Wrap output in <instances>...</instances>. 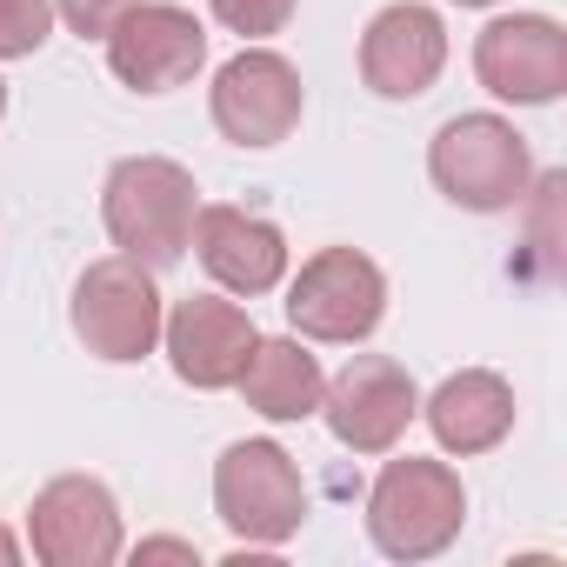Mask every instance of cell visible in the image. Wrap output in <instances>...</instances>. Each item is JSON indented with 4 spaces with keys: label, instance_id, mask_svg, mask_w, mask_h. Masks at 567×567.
I'll use <instances>...</instances> for the list:
<instances>
[{
    "label": "cell",
    "instance_id": "6da1fadb",
    "mask_svg": "<svg viewBox=\"0 0 567 567\" xmlns=\"http://www.w3.org/2000/svg\"><path fill=\"white\" fill-rule=\"evenodd\" d=\"M194 214H200V187L181 161L167 154H127L107 167V187H101V220H107V240L141 260V267H174L194 240Z\"/></svg>",
    "mask_w": 567,
    "mask_h": 567
},
{
    "label": "cell",
    "instance_id": "7a4b0ae2",
    "mask_svg": "<svg viewBox=\"0 0 567 567\" xmlns=\"http://www.w3.org/2000/svg\"><path fill=\"white\" fill-rule=\"evenodd\" d=\"M467 520V487L447 461H388L374 494H368V540L388 560H434L454 547Z\"/></svg>",
    "mask_w": 567,
    "mask_h": 567
},
{
    "label": "cell",
    "instance_id": "3957f363",
    "mask_svg": "<svg viewBox=\"0 0 567 567\" xmlns=\"http://www.w3.org/2000/svg\"><path fill=\"white\" fill-rule=\"evenodd\" d=\"M427 174H434V187L454 207L507 214L534 187V154H527V134H514V121H501V114H454L434 134V147H427Z\"/></svg>",
    "mask_w": 567,
    "mask_h": 567
},
{
    "label": "cell",
    "instance_id": "277c9868",
    "mask_svg": "<svg viewBox=\"0 0 567 567\" xmlns=\"http://www.w3.org/2000/svg\"><path fill=\"white\" fill-rule=\"evenodd\" d=\"M214 514L247 547H280L308 520V481L280 441H234L214 461Z\"/></svg>",
    "mask_w": 567,
    "mask_h": 567
},
{
    "label": "cell",
    "instance_id": "5b68a950",
    "mask_svg": "<svg viewBox=\"0 0 567 567\" xmlns=\"http://www.w3.org/2000/svg\"><path fill=\"white\" fill-rule=\"evenodd\" d=\"M74 334L87 354L127 368V361H147L161 348V321H167V301L154 288V267L127 260V254H107V260H87V274L74 280Z\"/></svg>",
    "mask_w": 567,
    "mask_h": 567
},
{
    "label": "cell",
    "instance_id": "8992f818",
    "mask_svg": "<svg viewBox=\"0 0 567 567\" xmlns=\"http://www.w3.org/2000/svg\"><path fill=\"white\" fill-rule=\"evenodd\" d=\"M280 308H288L295 334L354 348L388 315V274L361 247H321L315 260H301V274L288 280V301Z\"/></svg>",
    "mask_w": 567,
    "mask_h": 567
},
{
    "label": "cell",
    "instance_id": "52a82bcc",
    "mask_svg": "<svg viewBox=\"0 0 567 567\" xmlns=\"http://www.w3.org/2000/svg\"><path fill=\"white\" fill-rule=\"evenodd\" d=\"M207 107H214V127L234 141V147H280L295 127H301V68L274 48H240L234 61H220L214 87H207Z\"/></svg>",
    "mask_w": 567,
    "mask_h": 567
},
{
    "label": "cell",
    "instance_id": "ba28073f",
    "mask_svg": "<svg viewBox=\"0 0 567 567\" xmlns=\"http://www.w3.org/2000/svg\"><path fill=\"white\" fill-rule=\"evenodd\" d=\"M28 547L48 567H114L121 560V501L94 474H61L28 507Z\"/></svg>",
    "mask_w": 567,
    "mask_h": 567
},
{
    "label": "cell",
    "instance_id": "9c48e42d",
    "mask_svg": "<svg viewBox=\"0 0 567 567\" xmlns=\"http://www.w3.org/2000/svg\"><path fill=\"white\" fill-rule=\"evenodd\" d=\"M200 61H207V28L174 0H134L107 34V68L134 94H174L200 74Z\"/></svg>",
    "mask_w": 567,
    "mask_h": 567
},
{
    "label": "cell",
    "instance_id": "30bf717a",
    "mask_svg": "<svg viewBox=\"0 0 567 567\" xmlns=\"http://www.w3.org/2000/svg\"><path fill=\"white\" fill-rule=\"evenodd\" d=\"M474 74L494 101L547 107L567 94V28L547 14H501L474 34Z\"/></svg>",
    "mask_w": 567,
    "mask_h": 567
},
{
    "label": "cell",
    "instance_id": "8fae6325",
    "mask_svg": "<svg viewBox=\"0 0 567 567\" xmlns=\"http://www.w3.org/2000/svg\"><path fill=\"white\" fill-rule=\"evenodd\" d=\"M321 414H328V434L354 454H388L408 421L421 414V388L401 361L388 354H354L328 388H321Z\"/></svg>",
    "mask_w": 567,
    "mask_h": 567
},
{
    "label": "cell",
    "instance_id": "7c38bea8",
    "mask_svg": "<svg viewBox=\"0 0 567 567\" xmlns=\"http://www.w3.org/2000/svg\"><path fill=\"white\" fill-rule=\"evenodd\" d=\"M447 68V28L421 0H394L361 34V81L381 101H421Z\"/></svg>",
    "mask_w": 567,
    "mask_h": 567
},
{
    "label": "cell",
    "instance_id": "4fadbf2b",
    "mask_svg": "<svg viewBox=\"0 0 567 567\" xmlns=\"http://www.w3.org/2000/svg\"><path fill=\"white\" fill-rule=\"evenodd\" d=\"M161 341H167V361H174V374L187 388L220 394V388H234V374H240V361H247V348L260 334H254L247 308H234L220 295H187L161 321Z\"/></svg>",
    "mask_w": 567,
    "mask_h": 567
},
{
    "label": "cell",
    "instance_id": "5bb4252c",
    "mask_svg": "<svg viewBox=\"0 0 567 567\" xmlns=\"http://www.w3.org/2000/svg\"><path fill=\"white\" fill-rule=\"evenodd\" d=\"M187 247L200 254V267L227 295H274L280 274H288V234L274 220H260V214H247V207H227V200L194 214Z\"/></svg>",
    "mask_w": 567,
    "mask_h": 567
},
{
    "label": "cell",
    "instance_id": "9a60e30c",
    "mask_svg": "<svg viewBox=\"0 0 567 567\" xmlns=\"http://www.w3.org/2000/svg\"><path fill=\"white\" fill-rule=\"evenodd\" d=\"M421 414L447 454H487L514 434V388L494 368H461L421 401Z\"/></svg>",
    "mask_w": 567,
    "mask_h": 567
},
{
    "label": "cell",
    "instance_id": "2e32d148",
    "mask_svg": "<svg viewBox=\"0 0 567 567\" xmlns=\"http://www.w3.org/2000/svg\"><path fill=\"white\" fill-rule=\"evenodd\" d=\"M234 388H240V401H247L260 421H308V414H321L328 374H321V361H315L295 334H274V341H254V348H247Z\"/></svg>",
    "mask_w": 567,
    "mask_h": 567
},
{
    "label": "cell",
    "instance_id": "e0dca14e",
    "mask_svg": "<svg viewBox=\"0 0 567 567\" xmlns=\"http://www.w3.org/2000/svg\"><path fill=\"white\" fill-rule=\"evenodd\" d=\"M54 34V0H0V61H28Z\"/></svg>",
    "mask_w": 567,
    "mask_h": 567
},
{
    "label": "cell",
    "instance_id": "ac0fdd59",
    "mask_svg": "<svg viewBox=\"0 0 567 567\" xmlns=\"http://www.w3.org/2000/svg\"><path fill=\"white\" fill-rule=\"evenodd\" d=\"M207 8L240 41H267V34H280V28L295 21V0H207Z\"/></svg>",
    "mask_w": 567,
    "mask_h": 567
},
{
    "label": "cell",
    "instance_id": "d6986e66",
    "mask_svg": "<svg viewBox=\"0 0 567 567\" xmlns=\"http://www.w3.org/2000/svg\"><path fill=\"white\" fill-rule=\"evenodd\" d=\"M127 8H134V0H54V14H61L81 41H107Z\"/></svg>",
    "mask_w": 567,
    "mask_h": 567
},
{
    "label": "cell",
    "instance_id": "ffe728a7",
    "mask_svg": "<svg viewBox=\"0 0 567 567\" xmlns=\"http://www.w3.org/2000/svg\"><path fill=\"white\" fill-rule=\"evenodd\" d=\"M134 560H200V554H194V540H141Z\"/></svg>",
    "mask_w": 567,
    "mask_h": 567
},
{
    "label": "cell",
    "instance_id": "44dd1931",
    "mask_svg": "<svg viewBox=\"0 0 567 567\" xmlns=\"http://www.w3.org/2000/svg\"><path fill=\"white\" fill-rule=\"evenodd\" d=\"M14 560H21V540H14L8 527H0V567H14Z\"/></svg>",
    "mask_w": 567,
    "mask_h": 567
},
{
    "label": "cell",
    "instance_id": "7402d4cb",
    "mask_svg": "<svg viewBox=\"0 0 567 567\" xmlns=\"http://www.w3.org/2000/svg\"><path fill=\"white\" fill-rule=\"evenodd\" d=\"M0 114H8V81H0Z\"/></svg>",
    "mask_w": 567,
    "mask_h": 567
},
{
    "label": "cell",
    "instance_id": "603a6c76",
    "mask_svg": "<svg viewBox=\"0 0 567 567\" xmlns=\"http://www.w3.org/2000/svg\"><path fill=\"white\" fill-rule=\"evenodd\" d=\"M461 8H494V0H461Z\"/></svg>",
    "mask_w": 567,
    "mask_h": 567
}]
</instances>
